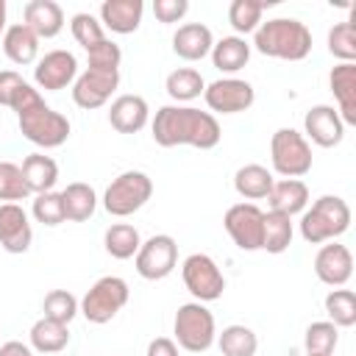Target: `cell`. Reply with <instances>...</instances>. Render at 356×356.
I'll use <instances>...</instances> for the list:
<instances>
[{"label":"cell","mask_w":356,"mask_h":356,"mask_svg":"<svg viewBox=\"0 0 356 356\" xmlns=\"http://www.w3.org/2000/svg\"><path fill=\"white\" fill-rule=\"evenodd\" d=\"M222 131L214 114L192 106H161L153 117V139L161 147L192 145L209 150L220 142Z\"/></svg>","instance_id":"6da1fadb"},{"label":"cell","mask_w":356,"mask_h":356,"mask_svg":"<svg viewBox=\"0 0 356 356\" xmlns=\"http://www.w3.org/2000/svg\"><path fill=\"white\" fill-rule=\"evenodd\" d=\"M253 44L264 56L300 61L312 50V31L295 17H275L256 28Z\"/></svg>","instance_id":"7a4b0ae2"},{"label":"cell","mask_w":356,"mask_h":356,"mask_svg":"<svg viewBox=\"0 0 356 356\" xmlns=\"http://www.w3.org/2000/svg\"><path fill=\"white\" fill-rule=\"evenodd\" d=\"M350 225V206L337 195H323L300 220V234L306 242L317 245L345 234Z\"/></svg>","instance_id":"3957f363"},{"label":"cell","mask_w":356,"mask_h":356,"mask_svg":"<svg viewBox=\"0 0 356 356\" xmlns=\"http://www.w3.org/2000/svg\"><path fill=\"white\" fill-rule=\"evenodd\" d=\"M150 195H153V181L142 170H125L108 184L103 195V206L114 217H128L136 209H142L150 200Z\"/></svg>","instance_id":"277c9868"},{"label":"cell","mask_w":356,"mask_h":356,"mask_svg":"<svg viewBox=\"0 0 356 356\" xmlns=\"http://www.w3.org/2000/svg\"><path fill=\"white\" fill-rule=\"evenodd\" d=\"M172 325H175V339L184 350L200 353L209 350L214 342V314L197 300L178 306Z\"/></svg>","instance_id":"5b68a950"},{"label":"cell","mask_w":356,"mask_h":356,"mask_svg":"<svg viewBox=\"0 0 356 356\" xmlns=\"http://www.w3.org/2000/svg\"><path fill=\"white\" fill-rule=\"evenodd\" d=\"M270 159L275 172L286 178L306 175L312 170V147L295 128H278L270 139Z\"/></svg>","instance_id":"8992f818"},{"label":"cell","mask_w":356,"mask_h":356,"mask_svg":"<svg viewBox=\"0 0 356 356\" xmlns=\"http://www.w3.org/2000/svg\"><path fill=\"white\" fill-rule=\"evenodd\" d=\"M125 303H128V284H125L120 275H103V278H97V281L89 286V292L83 295L81 312H83V317H86L89 323L103 325V323H108Z\"/></svg>","instance_id":"52a82bcc"},{"label":"cell","mask_w":356,"mask_h":356,"mask_svg":"<svg viewBox=\"0 0 356 356\" xmlns=\"http://www.w3.org/2000/svg\"><path fill=\"white\" fill-rule=\"evenodd\" d=\"M19 131L25 139L42 147H58L70 136V120L58 111H53L47 103H39L19 114Z\"/></svg>","instance_id":"ba28073f"},{"label":"cell","mask_w":356,"mask_h":356,"mask_svg":"<svg viewBox=\"0 0 356 356\" xmlns=\"http://www.w3.org/2000/svg\"><path fill=\"white\" fill-rule=\"evenodd\" d=\"M181 273H184L186 289L197 298V303H203V300H217V298L222 295V289H225V278H222L220 267H217L214 259L206 256V253H192V256H186Z\"/></svg>","instance_id":"9c48e42d"},{"label":"cell","mask_w":356,"mask_h":356,"mask_svg":"<svg viewBox=\"0 0 356 356\" xmlns=\"http://www.w3.org/2000/svg\"><path fill=\"white\" fill-rule=\"evenodd\" d=\"M178 261V245L170 234H156L136 250V273L147 281H159L172 273Z\"/></svg>","instance_id":"30bf717a"},{"label":"cell","mask_w":356,"mask_h":356,"mask_svg":"<svg viewBox=\"0 0 356 356\" xmlns=\"http://www.w3.org/2000/svg\"><path fill=\"white\" fill-rule=\"evenodd\" d=\"M225 231L242 250H259L264 234V211L256 203H234L222 217Z\"/></svg>","instance_id":"8fae6325"},{"label":"cell","mask_w":356,"mask_h":356,"mask_svg":"<svg viewBox=\"0 0 356 356\" xmlns=\"http://www.w3.org/2000/svg\"><path fill=\"white\" fill-rule=\"evenodd\" d=\"M117 83H120V70H92V67H86L75 78L72 100L81 108H97L111 97Z\"/></svg>","instance_id":"7c38bea8"},{"label":"cell","mask_w":356,"mask_h":356,"mask_svg":"<svg viewBox=\"0 0 356 356\" xmlns=\"http://www.w3.org/2000/svg\"><path fill=\"white\" fill-rule=\"evenodd\" d=\"M203 97H206L211 111L236 114L253 103V86L242 78H220L203 89Z\"/></svg>","instance_id":"4fadbf2b"},{"label":"cell","mask_w":356,"mask_h":356,"mask_svg":"<svg viewBox=\"0 0 356 356\" xmlns=\"http://www.w3.org/2000/svg\"><path fill=\"white\" fill-rule=\"evenodd\" d=\"M33 231L28 214L17 203H0V245L8 253H25L31 248Z\"/></svg>","instance_id":"5bb4252c"},{"label":"cell","mask_w":356,"mask_h":356,"mask_svg":"<svg viewBox=\"0 0 356 356\" xmlns=\"http://www.w3.org/2000/svg\"><path fill=\"white\" fill-rule=\"evenodd\" d=\"M306 134L312 136V142H317L320 147H334L342 142V128L345 122L339 120V111L328 103H317L306 111Z\"/></svg>","instance_id":"9a60e30c"},{"label":"cell","mask_w":356,"mask_h":356,"mask_svg":"<svg viewBox=\"0 0 356 356\" xmlns=\"http://www.w3.org/2000/svg\"><path fill=\"white\" fill-rule=\"evenodd\" d=\"M314 273L323 284H331V286H339L350 278L353 273V256L345 245L339 242H331V245H323L314 256Z\"/></svg>","instance_id":"2e32d148"},{"label":"cell","mask_w":356,"mask_h":356,"mask_svg":"<svg viewBox=\"0 0 356 356\" xmlns=\"http://www.w3.org/2000/svg\"><path fill=\"white\" fill-rule=\"evenodd\" d=\"M78 61L70 50H50L44 53V58H39L33 78L42 89H64L72 78H75Z\"/></svg>","instance_id":"e0dca14e"},{"label":"cell","mask_w":356,"mask_h":356,"mask_svg":"<svg viewBox=\"0 0 356 356\" xmlns=\"http://www.w3.org/2000/svg\"><path fill=\"white\" fill-rule=\"evenodd\" d=\"M331 92L339 103V120L348 125H356V64L353 61H342L331 70L328 75Z\"/></svg>","instance_id":"ac0fdd59"},{"label":"cell","mask_w":356,"mask_h":356,"mask_svg":"<svg viewBox=\"0 0 356 356\" xmlns=\"http://www.w3.org/2000/svg\"><path fill=\"white\" fill-rule=\"evenodd\" d=\"M108 122L120 134H136L147 122V103L142 95H120L108 108Z\"/></svg>","instance_id":"d6986e66"},{"label":"cell","mask_w":356,"mask_h":356,"mask_svg":"<svg viewBox=\"0 0 356 356\" xmlns=\"http://www.w3.org/2000/svg\"><path fill=\"white\" fill-rule=\"evenodd\" d=\"M22 22L36 36H56L64 25V8L56 0H28L22 8Z\"/></svg>","instance_id":"ffe728a7"},{"label":"cell","mask_w":356,"mask_h":356,"mask_svg":"<svg viewBox=\"0 0 356 356\" xmlns=\"http://www.w3.org/2000/svg\"><path fill=\"white\" fill-rule=\"evenodd\" d=\"M309 200V186L300 181V178H281V181H273V189L267 195V203H270V211H281L286 217L303 211Z\"/></svg>","instance_id":"44dd1931"},{"label":"cell","mask_w":356,"mask_h":356,"mask_svg":"<svg viewBox=\"0 0 356 356\" xmlns=\"http://www.w3.org/2000/svg\"><path fill=\"white\" fill-rule=\"evenodd\" d=\"M145 3L142 0H103L100 3V19L117 31V33H131L142 22Z\"/></svg>","instance_id":"7402d4cb"},{"label":"cell","mask_w":356,"mask_h":356,"mask_svg":"<svg viewBox=\"0 0 356 356\" xmlns=\"http://www.w3.org/2000/svg\"><path fill=\"white\" fill-rule=\"evenodd\" d=\"M211 31H209V25H203V22H186V25H181L178 31H175V36H172V50L181 56V58H186V61H197V58H203L209 50H211Z\"/></svg>","instance_id":"603a6c76"},{"label":"cell","mask_w":356,"mask_h":356,"mask_svg":"<svg viewBox=\"0 0 356 356\" xmlns=\"http://www.w3.org/2000/svg\"><path fill=\"white\" fill-rule=\"evenodd\" d=\"M3 50L14 64H31L39 50V36L25 22H14L3 33Z\"/></svg>","instance_id":"cb8c5ba5"},{"label":"cell","mask_w":356,"mask_h":356,"mask_svg":"<svg viewBox=\"0 0 356 356\" xmlns=\"http://www.w3.org/2000/svg\"><path fill=\"white\" fill-rule=\"evenodd\" d=\"M19 170H22V178H25L28 189L36 192V195L50 192L53 184H56V178H58V164L50 156H44V153L25 156L22 164H19Z\"/></svg>","instance_id":"d4e9b609"},{"label":"cell","mask_w":356,"mask_h":356,"mask_svg":"<svg viewBox=\"0 0 356 356\" xmlns=\"http://www.w3.org/2000/svg\"><path fill=\"white\" fill-rule=\"evenodd\" d=\"M61 203H64V220H72V222H83L95 214V206H97V195L89 184L83 181H72L64 192H61Z\"/></svg>","instance_id":"484cf974"},{"label":"cell","mask_w":356,"mask_h":356,"mask_svg":"<svg viewBox=\"0 0 356 356\" xmlns=\"http://www.w3.org/2000/svg\"><path fill=\"white\" fill-rule=\"evenodd\" d=\"M248 58H250V44L242 36H222L220 42L211 44V61L217 70L236 72L248 64Z\"/></svg>","instance_id":"4316f807"},{"label":"cell","mask_w":356,"mask_h":356,"mask_svg":"<svg viewBox=\"0 0 356 356\" xmlns=\"http://www.w3.org/2000/svg\"><path fill=\"white\" fill-rule=\"evenodd\" d=\"M234 186H236V192H239L242 197H248V200H261V197H267L270 189H273V175H270V170L261 167V164H242V167L236 170V175H234Z\"/></svg>","instance_id":"83f0119b"},{"label":"cell","mask_w":356,"mask_h":356,"mask_svg":"<svg viewBox=\"0 0 356 356\" xmlns=\"http://www.w3.org/2000/svg\"><path fill=\"white\" fill-rule=\"evenodd\" d=\"M67 342H70V331H67L64 323L42 317L31 328V345L42 353H58L61 348H67Z\"/></svg>","instance_id":"f1b7e54d"},{"label":"cell","mask_w":356,"mask_h":356,"mask_svg":"<svg viewBox=\"0 0 356 356\" xmlns=\"http://www.w3.org/2000/svg\"><path fill=\"white\" fill-rule=\"evenodd\" d=\"M292 242V220L281 211H264V234L261 248L267 253H284Z\"/></svg>","instance_id":"f546056e"},{"label":"cell","mask_w":356,"mask_h":356,"mask_svg":"<svg viewBox=\"0 0 356 356\" xmlns=\"http://www.w3.org/2000/svg\"><path fill=\"white\" fill-rule=\"evenodd\" d=\"M103 245L106 250L114 256V259H131L136 256L142 239H139V231L128 222H114L111 228H106V236H103Z\"/></svg>","instance_id":"4dcf8cb0"},{"label":"cell","mask_w":356,"mask_h":356,"mask_svg":"<svg viewBox=\"0 0 356 356\" xmlns=\"http://www.w3.org/2000/svg\"><path fill=\"white\" fill-rule=\"evenodd\" d=\"M217 345H220L222 356H253L256 348H259V339H256V334L248 325L234 323V325H225L222 328Z\"/></svg>","instance_id":"1f68e13d"},{"label":"cell","mask_w":356,"mask_h":356,"mask_svg":"<svg viewBox=\"0 0 356 356\" xmlns=\"http://www.w3.org/2000/svg\"><path fill=\"white\" fill-rule=\"evenodd\" d=\"M203 89H206V83H203L200 72L192 70V67H178V70H172L167 75V95L172 100H192Z\"/></svg>","instance_id":"d6a6232c"},{"label":"cell","mask_w":356,"mask_h":356,"mask_svg":"<svg viewBox=\"0 0 356 356\" xmlns=\"http://www.w3.org/2000/svg\"><path fill=\"white\" fill-rule=\"evenodd\" d=\"M328 50L342 61H353L356 58V8H353L350 19L337 22L328 31Z\"/></svg>","instance_id":"836d02e7"},{"label":"cell","mask_w":356,"mask_h":356,"mask_svg":"<svg viewBox=\"0 0 356 356\" xmlns=\"http://www.w3.org/2000/svg\"><path fill=\"white\" fill-rule=\"evenodd\" d=\"M325 312L334 325H353L356 323V295L350 289H331L325 295Z\"/></svg>","instance_id":"e575fe53"},{"label":"cell","mask_w":356,"mask_h":356,"mask_svg":"<svg viewBox=\"0 0 356 356\" xmlns=\"http://www.w3.org/2000/svg\"><path fill=\"white\" fill-rule=\"evenodd\" d=\"M337 325L328 323V320H320V323H312L306 328V353H314V356H331L334 348H337Z\"/></svg>","instance_id":"d590c367"},{"label":"cell","mask_w":356,"mask_h":356,"mask_svg":"<svg viewBox=\"0 0 356 356\" xmlns=\"http://www.w3.org/2000/svg\"><path fill=\"white\" fill-rule=\"evenodd\" d=\"M42 312H44L47 320H56V323H64V325H67V323L75 317V312H78V300H75V295L67 292V289H50V292L44 295Z\"/></svg>","instance_id":"8d00e7d4"},{"label":"cell","mask_w":356,"mask_h":356,"mask_svg":"<svg viewBox=\"0 0 356 356\" xmlns=\"http://www.w3.org/2000/svg\"><path fill=\"white\" fill-rule=\"evenodd\" d=\"M28 195H31V189H28V184H25V178H22L19 164H14V161H0V200L14 203V200H22V197H28Z\"/></svg>","instance_id":"74e56055"},{"label":"cell","mask_w":356,"mask_h":356,"mask_svg":"<svg viewBox=\"0 0 356 356\" xmlns=\"http://www.w3.org/2000/svg\"><path fill=\"white\" fill-rule=\"evenodd\" d=\"M70 28H72L75 42H78V44H83L86 50H92L95 44H100V42L106 39V33H103L100 22H97V19H95L89 11H78V14H72Z\"/></svg>","instance_id":"f35d334b"},{"label":"cell","mask_w":356,"mask_h":356,"mask_svg":"<svg viewBox=\"0 0 356 356\" xmlns=\"http://www.w3.org/2000/svg\"><path fill=\"white\" fill-rule=\"evenodd\" d=\"M261 8H264L261 0H234V3L228 6V22H231L236 31L248 33V31H253L256 22L261 19Z\"/></svg>","instance_id":"ab89813d"},{"label":"cell","mask_w":356,"mask_h":356,"mask_svg":"<svg viewBox=\"0 0 356 356\" xmlns=\"http://www.w3.org/2000/svg\"><path fill=\"white\" fill-rule=\"evenodd\" d=\"M33 217L42 225H58L64 222V203H61V192H42L33 200Z\"/></svg>","instance_id":"60d3db41"},{"label":"cell","mask_w":356,"mask_h":356,"mask_svg":"<svg viewBox=\"0 0 356 356\" xmlns=\"http://www.w3.org/2000/svg\"><path fill=\"white\" fill-rule=\"evenodd\" d=\"M89 53V67L92 70H120V58H122V50L117 42L111 39H103L100 44H95Z\"/></svg>","instance_id":"b9f144b4"},{"label":"cell","mask_w":356,"mask_h":356,"mask_svg":"<svg viewBox=\"0 0 356 356\" xmlns=\"http://www.w3.org/2000/svg\"><path fill=\"white\" fill-rule=\"evenodd\" d=\"M186 11H189L186 0H156L153 3V14L159 22H178Z\"/></svg>","instance_id":"7bdbcfd3"},{"label":"cell","mask_w":356,"mask_h":356,"mask_svg":"<svg viewBox=\"0 0 356 356\" xmlns=\"http://www.w3.org/2000/svg\"><path fill=\"white\" fill-rule=\"evenodd\" d=\"M22 75L14 72V70H0V106H11V97L14 92L22 86Z\"/></svg>","instance_id":"ee69618b"},{"label":"cell","mask_w":356,"mask_h":356,"mask_svg":"<svg viewBox=\"0 0 356 356\" xmlns=\"http://www.w3.org/2000/svg\"><path fill=\"white\" fill-rule=\"evenodd\" d=\"M147 356H178V348L170 337H156L147 345Z\"/></svg>","instance_id":"f6af8a7d"},{"label":"cell","mask_w":356,"mask_h":356,"mask_svg":"<svg viewBox=\"0 0 356 356\" xmlns=\"http://www.w3.org/2000/svg\"><path fill=\"white\" fill-rule=\"evenodd\" d=\"M0 356H31V348L17 342V339H8L0 345Z\"/></svg>","instance_id":"bcb514c9"},{"label":"cell","mask_w":356,"mask_h":356,"mask_svg":"<svg viewBox=\"0 0 356 356\" xmlns=\"http://www.w3.org/2000/svg\"><path fill=\"white\" fill-rule=\"evenodd\" d=\"M6 28V0H0V33Z\"/></svg>","instance_id":"7dc6e473"},{"label":"cell","mask_w":356,"mask_h":356,"mask_svg":"<svg viewBox=\"0 0 356 356\" xmlns=\"http://www.w3.org/2000/svg\"><path fill=\"white\" fill-rule=\"evenodd\" d=\"M306 356H314V353H306Z\"/></svg>","instance_id":"c3c4849f"}]
</instances>
